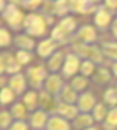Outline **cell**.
Here are the masks:
<instances>
[{
  "mask_svg": "<svg viewBox=\"0 0 117 130\" xmlns=\"http://www.w3.org/2000/svg\"><path fill=\"white\" fill-rule=\"evenodd\" d=\"M115 72H117V64H115Z\"/></svg>",
  "mask_w": 117,
  "mask_h": 130,
  "instance_id": "1",
  "label": "cell"
}]
</instances>
